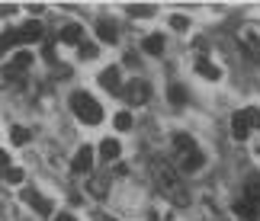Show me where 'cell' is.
Returning a JSON list of instances; mask_svg holds the SVG:
<instances>
[{
  "label": "cell",
  "instance_id": "1",
  "mask_svg": "<svg viewBox=\"0 0 260 221\" xmlns=\"http://www.w3.org/2000/svg\"><path fill=\"white\" fill-rule=\"evenodd\" d=\"M154 179H157V186H161V193H167L177 205L186 202V189H183V179H180V170L171 167L164 157L154 160Z\"/></svg>",
  "mask_w": 260,
  "mask_h": 221
},
{
  "label": "cell",
  "instance_id": "2",
  "mask_svg": "<svg viewBox=\"0 0 260 221\" xmlns=\"http://www.w3.org/2000/svg\"><path fill=\"white\" fill-rule=\"evenodd\" d=\"M71 109H74V116L81 119L84 125H96L100 119H103V106H100L90 93H84V90L71 96Z\"/></svg>",
  "mask_w": 260,
  "mask_h": 221
},
{
  "label": "cell",
  "instance_id": "3",
  "mask_svg": "<svg viewBox=\"0 0 260 221\" xmlns=\"http://www.w3.org/2000/svg\"><path fill=\"white\" fill-rule=\"evenodd\" d=\"M254 125H257V109H241V113H235V119H232V135L238 141H244Z\"/></svg>",
  "mask_w": 260,
  "mask_h": 221
},
{
  "label": "cell",
  "instance_id": "4",
  "mask_svg": "<svg viewBox=\"0 0 260 221\" xmlns=\"http://www.w3.org/2000/svg\"><path fill=\"white\" fill-rule=\"evenodd\" d=\"M122 99H128L132 106H145L148 103V96H151V87L145 84V80H132V84H125L122 87V93H119Z\"/></svg>",
  "mask_w": 260,
  "mask_h": 221
},
{
  "label": "cell",
  "instance_id": "5",
  "mask_svg": "<svg viewBox=\"0 0 260 221\" xmlns=\"http://www.w3.org/2000/svg\"><path fill=\"white\" fill-rule=\"evenodd\" d=\"M23 202H26V205H32V208H36V212L42 215V218L52 215V202H48V199H45L42 193H36V189H23Z\"/></svg>",
  "mask_w": 260,
  "mask_h": 221
},
{
  "label": "cell",
  "instance_id": "6",
  "mask_svg": "<svg viewBox=\"0 0 260 221\" xmlns=\"http://www.w3.org/2000/svg\"><path fill=\"white\" fill-rule=\"evenodd\" d=\"M100 87H106L109 93H122V77H119V67H106L103 74H100Z\"/></svg>",
  "mask_w": 260,
  "mask_h": 221
},
{
  "label": "cell",
  "instance_id": "7",
  "mask_svg": "<svg viewBox=\"0 0 260 221\" xmlns=\"http://www.w3.org/2000/svg\"><path fill=\"white\" fill-rule=\"evenodd\" d=\"M90 167H93V148H81L71 160V170L74 173H90Z\"/></svg>",
  "mask_w": 260,
  "mask_h": 221
},
{
  "label": "cell",
  "instance_id": "8",
  "mask_svg": "<svg viewBox=\"0 0 260 221\" xmlns=\"http://www.w3.org/2000/svg\"><path fill=\"white\" fill-rule=\"evenodd\" d=\"M206 164V157L199 154V151H189V154H183V164H180V173H196L199 167Z\"/></svg>",
  "mask_w": 260,
  "mask_h": 221
},
{
  "label": "cell",
  "instance_id": "9",
  "mask_svg": "<svg viewBox=\"0 0 260 221\" xmlns=\"http://www.w3.org/2000/svg\"><path fill=\"white\" fill-rule=\"evenodd\" d=\"M61 42H68V45H84V29L77 26V23H68L61 29Z\"/></svg>",
  "mask_w": 260,
  "mask_h": 221
},
{
  "label": "cell",
  "instance_id": "10",
  "mask_svg": "<svg viewBox=\"0 0 260 221\" xmlns=\"http://www.w3.org/2000/svg\"><path fill=\"white\" fill-rule=\"evenodd\" d=\"M23 45V39H19V29H7V32H0V55H7L10 48Z\"/></svg>",
  "mask_w": 260,
  "mask_h": 221
},
{
  "label": "cell",
  "instance_id": "11",
  "mask_svg": "<svg viewBox=\"0 0 260 221\" xmlns=\"http://www.w3.org/2000/svg\"><path fill=\"white\" fill-rule=\"evenodd\" d=\"M235 215H241V218H257V215H260V205L251 202V199H238V202H235Z\"/></svg>",
  "mask_w": 260,
  "mask_h": 221
},
{
  "label": "cell",
  "instance_id": "12",
  "mask_svg": "<svg viewBox=\"0 0 260 221\" xmlns=\"http://www.w3.org/2000/svg\"><path fill=\"white\" fill-rule=\"evenodd\" d=\"M196 74L206 77V80H218V77H222V71H218L212 61H206V58H199V61H196Z\"/></svg>",
  "mask_w": 260,
  "mask_h": 221
},
{
  "label": "cell",
  "instance_id": "13",
  "mask_svg": "<svg viewBox=\"0 0 260 221\" xmlns=\"http://www.w3.org/2000/svg\"><path fill=\"white\" fill-rule=\"evenodd\" d=\"M26 67H32V55H29V52H16L13 64H10V74H23Z\"/></svg>",
  "mask_w": 260,
  "mask_h": 221
},
{
  "label": "cell",
  "instance_id": "14",
  "mask_svg": "<svg viewBox=\"0 0 260 221\" xmlns=\"http://www.w3.org/2000/svg\"><path fill=\"white\" fill-rule=\"evenodd\" d=\"M90 193H93L96 199H106V193H109V176L106 173L93 176V179H90Z\"/></svg>",
  "mask_w": 260,
  "mask_h": 221
},
{
  "label": "cell",
  "instance_id": "15",
  "mask_svg": "<svg viewBox=\"0 0 260 221\" xmlns=\"http://www.w3.org/2000/svg\"><path fill=\"white\" fill-rule=\"evenodd\" d=\"M96 35H100V39H103V42H109V45H113L119 32H116V26H113V23H109V19H100V23H96Z\"/></svg>",
  "mask_w": 260,
  "mask_h": 221
},
{
  "label": "cell",
  "instance_id": "16",
  "mask_svg": "<svg viewBox=\"0 0 260 221\" xmlns=\"http://www.w3.org/2000/svg\"><path fill=\"white\" fill-rule=\"evenodd\" d=\"M119 151H122V148H119L116 138H106V141L100 144V157H103V160H116V157H119Z\"/></svg>",
  "mask_w": 260,
  "mask_h": 221
},
{
  "label": "cell",
  "instance_id": "17",
  "mask_svg": "<svg viewBox=\"0 0 260 221\" xmlns=\"http://www.w3.org/2000/svg\"><path fill=\"white\" fill-rule=\"evenodd\" d=\"M39 35H42V26H39L36 19H29V23L19 29V39H23V42H36Z\"/></svg>",
  "mask_w": 260,
  "mask_h": 221
},
{
  "label": "cell",
  "instance_id": "18",
  "mask_svg": "<svg viewBox=\"0 0 260 221\" xmlns=\"http://www.w3.org/2000/svg\"><path fill=\"white\" fill-rule=\"evenodd\" d=\"M174 144H177L180 154H189V151H196V141H193L189 135H183V132H177V135H174Z\"/></svg>",
  "mask_w": 260,
  "mask_h": 221
},
{
  "label": "cell",
  "instance_id": "19",
  "mask_svg": "<svg viewBox=\"0 0 260 221\" xmlns=\"http://www.w3.org/2000/svg\"><path fill=\"white\" fill-rule=\"evenodd\" d=\"M145 52L148 55H164V35H148L145 39Z\"/></svg>",
  "mask_w": 260,
  "mask_h": 221
},
{
  "label": "cell",
  "instance_id": "20",
  "mask_svg": "<svg viewBox=\"0 0 260 221\" xmlns=\"http://www.w3.org/2000/svg\"><path fill=\"white\" fill-rule=\"evenodd\" d=\"M167 96H171L174 106H183V103H186V90L180 87V84H171V87H167Z\"/></svg>",
  "mask_w": 260,
  "mask_h": 221
},
{
  "label": "cell",
  "instance_id": "21",
  "mask_svg": "<svg viewBox=\"0 0 260 221\" xmlns=\"http://www.w3.org/2000/svg\"><path fill=\"white\" fill-rule=\"evenodd\" d=\"M128 16H154V7L151 4H132L128 7Z\"/></svg>",
  "mask_w": 260,
  "mask_h": 221
},
{
  "label": "cell",
  "instance_id": "22",
  "mask_svg": "<svg viewBox=\"0 0 260 221\" xmlns=\"http://www.w3.org/2000/svg\"><path fill=\"white\" fill-rule=\"evenodd\" d=\"M10 138H13V144H26L29 141V132H26L23 125H13V128H10Z\"/></svg>",
  "mask_w": 260,
  "mask_h": 221
},
{
  "label": "cell",
  "instance_id": "23",
  "mask_svg": "<svg viewBox=\"0 0 260 221\" xmlns=\"http://www.w3.org/2000/svg\"><path fill=\"white\" fill-rule=\"evenodd\" d=\"M4 179H7V183H13V186H19V183H23V170H19V167H7Z\"/></svg>",
  "mask_w": 260,
  "mask_h": 221
},
{
  "label": "cell",
  "instance_id": "24",
  "mask_svg": "<svg viewBox=\"0 0 260 221\" xmlns=\"http://www.w3.org/2000/svg\"><path fill=\"white\" fill-rule=\"evenodd\" d=\"M113 125L119 128V132H128V128H132V116H128V113H119V116L113 119Z\"/></svg>",
  "mask_w": 260,
  "mask_h": 221
},
{
  "label": "cell",
  "instance_id": "25",
  "mask_svg": "<svg viewBox=\"0 0 260 221\" xmlns=\"http://www.w3.org/2000/svg\"><path fill=\"white\" fill-rule=\"evenodd\" d=\"M77 55H81V61H93V58L100 55V48L96 45H81V48H77Z\"/></svg>",
  "mask_w": 260,
  "mask_h": 221
},
{
  "label": "cell",
  "instance_id": "26",
  "mask_svg": "<svg viewBox=\"0 0 260 221\" xmlns=\"http://www.w3.org/2000/svg\"><path fill=\"white\" fill-rule=\"evenodd\" d=\"M186 26H189L186 16H171V29H177V32H186Z\"/></svg>",
  "mask_w": 260,
  "mask_h": 221
},
{
  "label": "cell",
  "instance_id": "27",
  "mask_svg": "<svg viewBox=\"0 0 260 221\" xmlns=\"http://www.w3.org/2000/svg\"><path fill=\"white\" fill-rule=\"evenodd\" d=\"M42 58H45V61H55V48L45 45V48H42Z\"/></svg>",
  "mask_w": 260,
  "mask_h": 221
},
{
  "label": "cell",
  "instance_id": "28",
  "mask_svg": "<svg viewBox=\"0 0 260 221\" xmlns=\"http://www.w3.org/2000/svg\"><path fill=\"white\" fill-rule=\"evenodd\" d=\"M7 164H10V160H7V151H0V176L7 173Z\"/></svg>",
  "mask_w": 260,
  "mask_h": 221
},
{
  "label": "cell",
  "instance_id": "29",
  "mask_svg": "<svg viewBox=\"0 0 260 221\" xmlns=\"http://www.w3.org/2000/svg\"><path fill=\"white\" fill-rule=\"evenodd\" d=\"M13 13V4H0V16H10Z\"/></svg>",
  "mask_w": 260,
  "mask_h": 221
},
{
  "label": "cell",
  "instance_id": "30",
  "mask_svg": "<svg viewBox=\"0 0 260 221\" xmlns=\"http://www.w3.org/2000/svg\"><path fill=\"white\" fill-rule=\"evenodd\" d=\"M55 221H74V215L71 212H61V215H55Z\"/></svg>",
  "mask_w": 260,
  "mask_h": 221
},
{
  "label": "cell",
  "instance_id": "31",
  "mask_svg": "<svg viewBox=\"0 0 260 221\" xmlns=\"http://www.w3.org/2000/svg\"><path fill=\"white\" fill-rule=\"evenodd\" d=\"M257 125H260V113H257Z\"/></svg>",
  "mask_w": 260,
  "mask_h": 221
},
{
  "label": "cell",
  "instance_id": "32",
  "mask_svg": "<svg viewBox=\"0 0 260 221\" xmlns=\"http://www.w3.org/2000/svg\"><path fill=\"white\" fill-rule=\"evenodd\" d=\"M103 221H113V218H103Z\"/></svg>",
  "mask_w": 260,
  "mask_h": 221
}]
</instances>
